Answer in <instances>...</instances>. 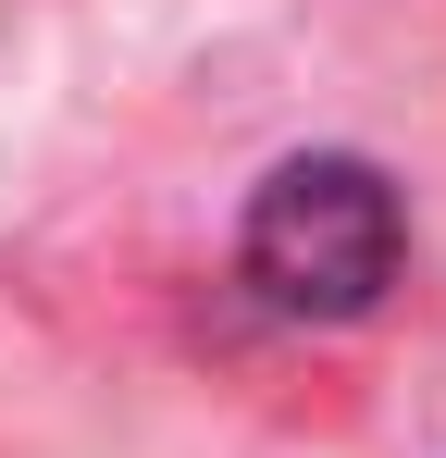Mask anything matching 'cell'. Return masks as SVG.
<instances>
[{
  "mask_svg": "<svg viewBox=\"0 0 446 458\" xmlns=\"http://www.w3.org/2000/svg\"><path fill=\"white\" fill-rule=\"evenodd\" d=\"M397 186L347 149H310L286 161L261 199H248V235H236V260H248V285L286 310V322H360L384 285H397Z\"/></svg>",
  "mask_w": 446,
  "mask_h": 458,
  "instance_id": "1",
  "label": "cell"
}]
</instances>
